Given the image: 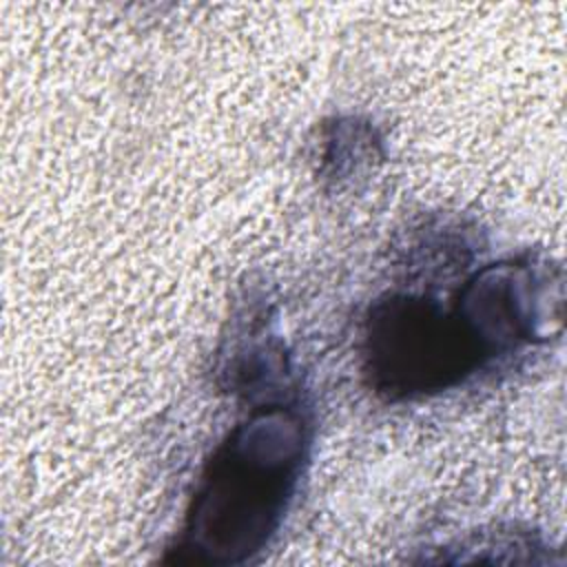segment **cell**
<instances>
[{"label":"cell","mask_w":567,"mask_h":567,"mask_svg":"<svg viewBox=\"0 0 567 567\" xmlns=\"http://www.w3.org/2000/svg\"><path fill=\"white\" fill-rule=\"evenodd\" d=\"M301 443L299 423L288 414H268L239 430L197 496L190 547L213 563H235L259 549L290 496Z\"/></svg>","instance_id":"6da1fadb"}]
</instances>
